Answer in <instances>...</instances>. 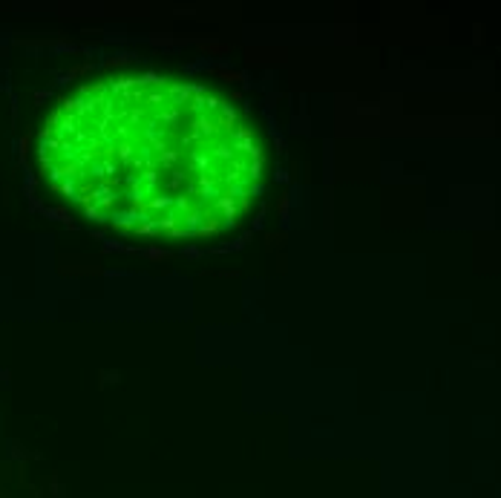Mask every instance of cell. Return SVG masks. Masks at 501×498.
<instances>
[{
	"instance_id": "obj_1",
	"label": "cell",
	"mask_w": 501,
	"mask_h": 498,
	"mask_svg": "<svg viewBox=\"0 0 501 498\" xmlns=\"http://www.w3.org/2000/svg\"><path fill=\"white\" fill-rule=\"evenodd\" d=\"M40 164L93 222L141 239L202 242L253 216L268 158L228 95L138 72L66 98L40 133Z\"/></svg>"
}]
</instances>
